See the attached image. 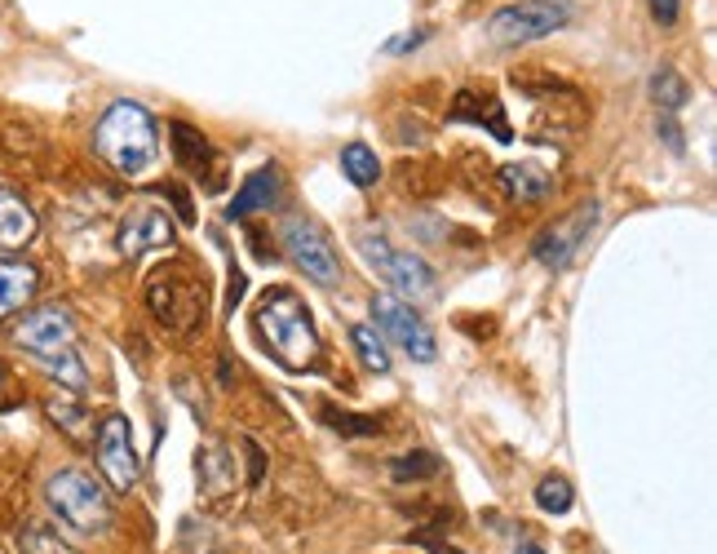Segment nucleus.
Returning a JSON list of instances; mask_svg holds the SVG:
<instances>
[{"instance_id":"nucleus-2","label":"nucleus","mask_w":717,"mask_h":554,"mask_svg":"<svg viewBox=\"0 0 717 554\" xmlns=\"http://www.w3.org/2000/svg\"><path fill=\"white\" fill-rule=\"evenodd\" d=\"M253 328H258L262 347L293 373H301V369H310L319 360L315 319H310V310L301 306V297L293 289H271L253 310Z\"/></svg>"},{"instance_id":"nucleus-32","label":"nucleus","mask_w":717,"mask_h":554,"mask_svg":"<svg viewBox=\"0 0 717 554\" xmlns=\"http://www.w3.org/2000/svg\"><path fill=\"white\" fill-rule=\"evenodd\" d=\"M244 284H249V280H244V271L235 267V271H230V289H226V297H230V310L239 306V297H244Z\"/></svg>"},{"instance_id":"nucleus-25","label":"nucleus","mask_w":717,"mask_h":554,"mask_svg":"<svg viewBox=\"0 0 717 554\" xmlns=\"http://www.w3.org/2000/svg\"><path fill=\"white\" fill-rule=\"evenodd\" d=\"M49 417L54 426H62L71 439H89V417L80 404H67V399H49Z\"/></svg>"},{"instance_id":"nucleus-18","label":"nucleus","mask_w":717,"mask_h":554,"mask_svg":"<svg viewBox=\"0 0 717 554\" xmlns=\"http://www.w3.org/2000/svg\"><path fill=\"white\" fill-rule=\"evenodd\" d=\"M169 143H173V160L186 169V173H208V165H213V147H208V138L195 129V125H186V121H173L169 125Z\"/></svg>"},{"instance_id":"nucleus-26","label":"nucleus","mask_w":717,"mask_h":554,"mask_svg":"<svg viewBox=\"0 0 717 554\" xmlns=\"http://www.w3.org/2000/svg\"><path fill=\"white\" fill-rule=\"evenodd\" d=\"M323 421H328L332 430H341V434H377V430H382L377 417H354V412H341V408H332V404H323Z\"/></svg>"},{"instance_id":"nucleus-24","label":"nucleus","mask_w":717,"mask_h":554,"mask_svg":"<svg viewBox=\"0 0 717 554\" xmlns=\"http://www.w3.org/2000/svg\"><path fill=\"white\" fill-rule=\"evenodd\" d=\"M536 506H540L545 515H567V510L576 506V493H571V484H567L562 475H545V479L536 484Z\"/></svg>"},{"instance_id":"nucleus-16","label":"nucleus","mask_w":717,"mask_h":554,"mask_svg":"<svg viewBox=\"0 0 717 554\" xmlns=\"http://www.w3.org/2000/svg\"><path fill=\"white\" fill-rule=\"evenodd\" d=\"M36 240V213L19 191H0V253L27 249Z\"/></svg>"},{"instance_id":"nucleus-34","label":"nucleus","mask_w":717,"mask_h":554,"mask_svg":"<svg viewBox=\"0 0 717 554\" xmlns=\"http://www.w3.org/2000/svg\"><path fill=\"white\" fill-rule=\"evenodd\" d=\"M660 138H664L673 151H682V134H678V125H673V121H660Z\"/></svg>"},{"instance_id":"nucleus-11","label":"nucleus","mask_w":717,"mask_h":554,"mask_svg":"<svg viewBox=\"0 0 717 554\" xmlns=\"http://www.w3.org/2000/svg\"><path fill=\"white\" fill-rule=\"evenodd\" d=\"M593 227H598V200H580L571 213H562L558 222H549V227L536 236V245H532L536 262L549 267V271L571 267L576 253H580V245L589 240Z\"/></svg>"},{"instance_id":"nucleus-1","label":"nucleus","mask_w":717,"mask_h":554,"mask_svg":"<svg viewBox=\"0 0 717 554\" xmlns=\"http://www.w3.org/2000/svg\"><path fill=\"white\" fill-rule=\"evenodd\" d=\"M93 151L98 160L120 173V178H143L151 173L156 156H160V129H156V116L143 106V102H129L120 98L111 102L98 125H93Z\"/></svg>"},{"instance_id":"nucleus-4","label":"nucleus","mask_w":717,"mask_h":554,"mask_svg":"<svg viewBox=\"0 0 717 554\" xmlns=\"http://www.w3.org/2000/svg\"><path fill=\"white\" fill-rule=\"evenodd\" d=\"M147 306L156 315V324L173 338H191L208 319V284L204 275H195V267L186 262H169L156 267L147 275Z\"/></svg>"},{"instance_id":"nucleus-31","label":"nucleus","mask_w":717,"mask_h":554,"mask_svg":"<svg viewBox=\"0 0 717 554\" xmlns=\"http://www.w3.org/2000/svg\"><path fill=\"white\" fill-rule=\"evenodd\" d=\"M164 191H169V200H173V208H178V217H182V222H195V213H191V195H186V186H182V182H169Z\"/></svg>"},{"instance_id":"nucleus-15","label":"nucleus","mask_w":717,"mask_h":554,"mask_svg":"<svg viewBox=\"0 0 717 554\" xmlns=\"http://www.w3.org/2000/svg\"><path fill=\"white\" fill-rule=\"evenodd\" d=\"M280 195H284V178H280V169H275V165H266V169H258V173H249V178H244V186H239V191H235V200L226 204V217H249V213L275 208V204H280Z\"/></svg>"},{"instance_id":"nucleus-5","label":"nucleus","mask_w":717,"mask_h":554,"mask_svg":"<svg viewBox=\"0 0 717 554\" xmlns=\"http://www.w3.org/2000/svg\"><path fill=\"white\" fill-rule=\"evenodd\" d=\"M45 501H49V510H54L71 532H80V536H98V532H106L111 519H115L106 484L93 479V475L80 471V466L54 471V475L45 479Z\"/></svg>"},{"instance_id":"nucleus-7","label":"nucleus","mask_w":717,"mask_h":554,"mask_svg":"<svg viewBox=\"0 0 717 554\" xmlns=\"http://www.w3.org/2000/svg\"><path fill=\"white\" fill-rule=\"evenodd\" d=\"M354 249L364 253V262L399 293V302H425V297H434V271L417 253L395 249L382 231H358L354 236Z\"/></svg>"},{"instance_id":"nucleus-8","label":"nucleus","mask_w":717,"mask_h":554,"mask_svg":"<svg viewBox=\"0 0 717 554\" xmlns=\"http://www.w3.org/2000/svg\"><path fill=\"white\" fill-rule=\"evenodd\" d=\"M571 14H576L571 0H519V5H505L492 14L488 41L501 49H519V45H532V41L562 32L571 23Z\"/></svg>"},{"instance_id":"nucleus-14","label":"nucleus","mask_w":717,"mask_h":554,"mask_svg":"<svg viewBox=\"0 0 717 554\" xmlns=\"http://www.w3.org/2000/svg\"><path fill=\"white\" fill-rule=\"evenodd\" d=\"M195 475H200V493H204V501L208 506H221V501H230L235 497V484H239V475H235V457L221 449V443H204V449L195 453Z\"/></svg>"},{"instance_id":"nucleus-35","label":"nucleus","mask_w":717,"mask_h":554,"mask_svg":"<svg viewBox=\"0 0 717 554\" xmlns=\"http://www.w3.org/2000/svg\"><path fill=\"white\" fill-rule=\"evenodd\" d=\"M519 554H545L536 541H519Z\"/></svg>"},{"instance_id":"nucleus-10","label":"nucleus","mask_w":717,"mask_h":554,"mask_svg":"<svg viewBox=\"0 0 717 554\" xmlns=\"http://www.w3.org/2000/svg\"><path fill=\"white\" fill-rule=\"evenodd\" d=\"M373 328L382 332V338L399 342V347L408 351V360H417V364H430V360L439 355L434 332H430V324L412 310V302H399V297H390V293L373 297Z\"/></svg>"},{"instance_id":"nucleus-13","label":"nucleus","mask_w":717,"mask_h":554,"mask_svg":"<svg viewBox=\"0 0 717 554\" xmlns=\"http://www.w3.org/2000/svg\"><path fill=\"white\" fill-rule=\"evenodd\" d=\"M447 121L452 125H488L497 143H510L514 129H510V116H505V106L492 89H460L447 106Z\"/></svg>"},{"instance_id":"nucleus-3","label":"nucleus","mask_w":717,"mask_h":554,"mask_svg":"<svg viewBox=\"0 0 717 554\" xmlns=\"http://www.w3.org/2000/svg\"><path fill=\"white\" fill-rule=\"evenodd\" d=\"M14 347L27 351L32 360H41L62 386H71V391L89 386L84 360L76 355V319H71V310H62V306L27 310L19 319V328H14Z\"/></svg>"},{"instance_id":"nucleus-19","label":"nucleus","mask_w":717,"mask_h":554,"mask_svg":"<svg viewBox=\"0 0 717 554\" xmlns=\"http://www.w3.org/2000/svg\"><path fill=\"white\" fill-rule=\"evenodd\" d=\"M501 186H505V195H510V200L536 204V200H545V195H549L554 178H549L545 169H536V165L519 160V165H501Z\"/></svg>"},{"instance_id":"nucleus-22","label":"nucleus","mask_w":717,"mask_h":554,"mask_svg":"<svg viewBox=\"0 0 717 554\" xmlns=\"http://www.w3.org/2000/svg\"><path fill=\"white\" fill-rule=\"evenodd\" d=\"M341 173H345L354 186H373V182L382 178V160H377L373 147L350 143V147H341Z\"/></svg>"},{"instance_id":"nucleus-27","label":"nucleus","mask_w":717,"mask_h":554,"mask_svg":"<svg viewBox=\"0 0 717 554\" xmlns=\"http://www.w3.org/2000/svg\"><path fill=\"white\" fill-rule=\"evenodd\" d=\"M439 471V457L434 453H412L403 462H395V479L408 484V479H421V475H434Z\"/></svg>"},{"instance_id":"nucleus-21","label":"nucleus","mask_w":717,"mask_h":554,"mask_svg":"<svg viewBox=\"0 0 717 554\" xmlns=\"http://www.w3.org/2000/svg\"><path fill=\"white\" fill-rule=\"evenodd\" d=\"M19 554H76L62 536H58V528H49L45 519H27L23 528H19Z\"/></svg>"},{"instance_id":"nucleus-28","label":"nucleus","mask_w":717,"mask_h":554,"mask_svg":"<svg viewBox=\"0 0 717 554\" xmlns=\"http://www.w3.org/2000/svg\"><path fill=\"white\" fill-rule=\"evenodd\" d=\"M244 457H249V484H262V475H266V453H262L258 439H244Z\"/></svg>"},{"instance_id":"nucleus-17","label":"nucleus","mask_w":717,"mask_h":554,"mask_svg":"<svg viewBox=\"0 0 717 554\" xmlns=\"http://www.w3.org/2000/svg\"><path fill=\"white\" fill-rule=\"evenodd\" d=\"M36 284H41V271L32 262L0 258V319H10L14 310H23L36 297Z\"/></svg>"},{"instance_id":"nucleus-12","label":"nucleus","mask_w":717,"mask_h":554,"mask_svg":"<svg viewBox=\"0 0 717 554\" xmlns=\"http://www.w3.org/2000/svg\"><path fill=\"white\" fill-rule=\"evenodd\" d=\"M169 245H173V217L156 200L134 204L125 213V222H120V253L125 258H143V253H156Z\"/></svg>"},{"instance_id":"nucleus-6","label":"nucleus","mask_w":717,"mask_h":554,"mask_svg":"<svg viewBox=\"0 0 717 554\" xmlns=\"http://www.w3.org/2000/svg\"><path fill=\"white\" fill-rule=\"evenodd\" d=\"M280 245H284V258L319 289H341L345 284V271H341V258L332 249V240L323 236L319 222H310L306 213H288L280 222Z\"/></svg>"},{"instance_id":"nucleus-20","label":"nucleus","mask_w":717,"mask_h":554,"mask_svg":"<svg viewBox=\"0 0 717 554\" xmlns=\"http://www.w3.org/2000/svg\"><path fill=\"white\" fill-rule=\"evenodd\" d=\"M350 347H354V355H358V364H364L368 373H377V377H386L390 373V351H386V338L373 328V324H354L350 328Z\"/></svg>"},{"instance_id":"nucleus-9","label":"nucleus","mask_w":717,"mask_h":554,"mask_svg":"<svg viewBox=\"0 0 717 554\" xmlns=\"http://www.w3.org/2000/svg\"><path fill=\"white\" fill-rule=\"evenodd\" d=\"M93 462L102 471V484L106 493H134L138 488V449H134V430L120 412H106L98 421V434H93Z\"/></svg>"},{"instance_id":"nucleus-29","label":"nucleus","mask_w":717,"mask_h":554,"mask_svg":"<svg viewBox=\"0 0 717 554\" xmlns=\"http://www.w3.org/2000/svg\"><path fill=\"white\" fill-rule=\"evenodd\" d=\"M647 10H651V19H656L660 27H673L678 14H682V0H647Z\"/></svg>"},{"instance_id":"nucleus-33","label":"nucleus","mask_w":717,"mask_h":554,"mask_svg":"<svg viewBox=\"0 0 717 554\" xmlns=\"http://www.w3.org/2000/svg\"><path fill=\"white\" fill-rule=\"evenodd\" d=\"M421 41H425L421 32H417V36H399V41H390V45H386V54H403V49H417Z\"/></svg>"},{"instance_id":"nucleus-30","label":"nucleus","mask_w":717,"mask_h":554,"mask_svg":"<svg viewBox=\"0 0 717 554\" xmlns=\"http://www.w3.org/2000/svg\"><path fill=\"white\" fill-rule=\"evenodd\" d=\"M408 545H421V550H430V554H460L456 545H447V541H439L434 532H412V536H408Z\"/></svg>"},{"instance_id":"nucleus-23","label":"nucleus","mask_w":717,"mask_h":554,"mask_svg":"<svg viewBox=\"0 0 717 554\" xmlns=\"http://www.w3.org/2000/svg\"><path fill=\"white\" fill-rule=\"evenodd\" d=\"M651 98H656L664 111H678V106L691 102V84H686L673 67H660V71L651 76Z\"/></svg>"}]
</instances>
